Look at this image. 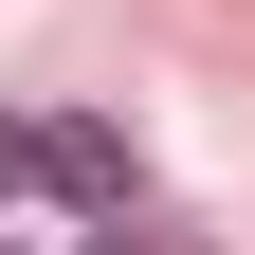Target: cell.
<instances>
[{"mask_svg": "<svg viewBox=\"0 0 255 255\" xmlns=\"http://www.w3.org/2000/svg\"><path fill=\"white\" fill-rule=\"evenodd\" d=\"M37 182L91 201V219H128V128H110V110H55V128H37Z\"/></svg>", "mask_w": 255, "mask_h": 255, "instance_id": "6da1fadb", "label": "cell"}, {"mask_svg": "<svg viewBox=\"0 0 255 255\" xmlns=\"http://www.w3.org/2000/svg\"><path fill=\"white\" fill-rule=\"evenodd\" d=\"M91 255H201V237H164V219H110V237H91Z\"/></svg>", "mask_w": 255, "mask_h": 255, "instance_id": "7a4b0ae2", "label": "cell"}, {"mask_svg": "<svg viewBox=\"0 0 255 255\" xmlns=\"http://www.w3.org/2000/svg\"><path fill=\"white\" fill-rule=\"evenodd\" d=\"M18 182H37V128H18V110H0V201H18Z\"/></svg>", "mask_w": 255, "mask_h": 255, "instance_id": "3957f363", "label": "cell"}, {"mask_svg": "<svg viewBox=\"0 0 255 255\" xmlns=\"http://www.w3.org/2000/svg\"><path fill=\"white\" fill-rule=\"evenodd\" d=\"M0 255H18V237H0Z\"/></svg>", "mask_w": 255, "mask_h": 255, "instance_id": "277c9868", "label": "cell"}]
</instances>
